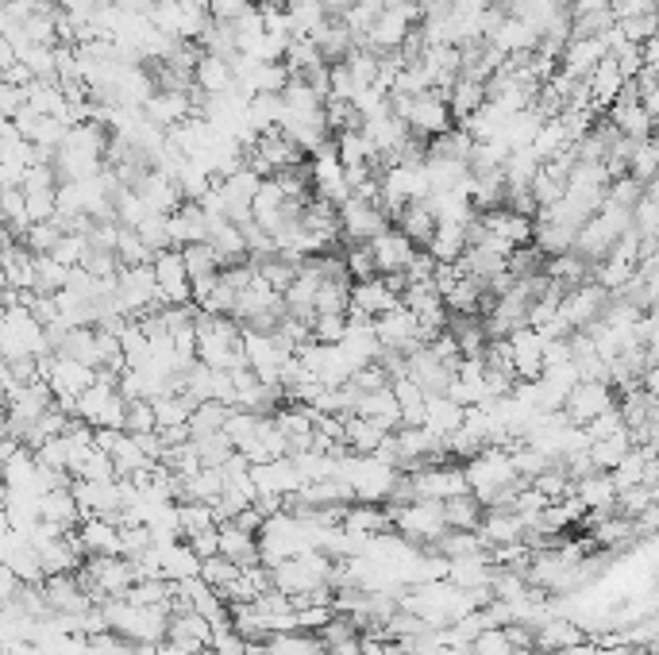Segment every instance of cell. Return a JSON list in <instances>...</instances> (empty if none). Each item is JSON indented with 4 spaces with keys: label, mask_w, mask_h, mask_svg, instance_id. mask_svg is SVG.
I'll list each match as a JSON object with an SVG mask.
<instances>
[{
    "label": "cell",
    "mask_w": 659,
    "mask_h": 655,
    "mask_svg": "<svg viewBox=\"0 0 659 655\" xmlns=\"http://www.w3.org/2000/svg\"><path fill=\"white\" fill-rule=\"evenodd\" d=\"M259 0H212V16L224 20V24H236L244 12H251Z\"/></svg>",
    "instance_id": "obj_43"
},
{
    "label": "cell",
    "mask_w": 659,
    "mask_h": 655,
    "mask_svg": "<svg viewBox=\"0 0 659 655\" xmlns=\"http://www.w3.org/2000/svg\"><path fill=\"white\" fill-rule=\"evenodd\" d=\"M389 428L386 425H378V420H371V417H344V448L347 452H356V455H374V452H382V443L389 440Z\"/></svg>",
    "instance_id": "obj_28"
},
{
    "label": "cell",
    "mask_w": 659,
    "mask_h": 655,
    "mask_svg": "<svg viewBox=\"0 0 659 655\" xmlns=\"http://www.w3.org/2000/svg\"><path fill=\"white\" fill-rule=\"evenodd\" d=\"M239 575H244V567H239V563H232V559H224V555H216V559H209L204 563V570H201V579L209 582L212 590H228L232 582L239 579Z\"/></svg>",
    "instance_id": "obj_40"
},
{
    "label": "cell",
    "mask_w": 659,
    "mask_h": 655,
    "mask_svg": "<svg viewBox=\"0 0 659 655\" xmlns=\"http://www.w3.org/2000/svg\"><path fill=\"white\" fill-rule=\"evenodd\" d=\"M321 4H324V12H328V16H332V20H344V16H347V12L356 9L359 0H321Z\"/></svg>",
    "instance_id": "obj_46"
},
{
    "label": "cell",
    "mask_w": 659,
    "mask_h": 655,
    "mask_svg": "<svg viewBox=\"0 0 659 655\" xmlns=\"http://www.w3.org/2000/svg\"><path fill=\"white\" fill-rule=\"evenodd\" d=\"M448 104H451V116H456V124H463V119H471L474 112L482 109V104L490 101V86L486 81H478V77H467L459 74L456 81H451L448 93Z\"/></svg>",
    "instance_id": "obj_31"
},
{
    "label": "cell",
    "mask_w": 659,
    "mask_h": 655,
    "mask_svg": "<svg viewBox=\"0 0 659 655\" xmlns=\"http://www.w3.org/2000/svg\"><path fill=\"white\" fill-rule=\"evenodd\" d=\"M478 537L486 547H506V544H524L529 540V520L513 509V505H498V509H486L478 525Z\"/></svg>",
    "instance_id": "obj_17"
},
{
    "label": "cell",
    "mask_w": 659,
    "mask_h": 655,
    "mask_svg": "<svg viewBox=\"0 0 659 655\" xmlns=\"http://www.w3.org/2000/svg\"><path fill=\"white\" fill-rule=\"evenodd\" d=\"M162 559V579L170 582H186V579H201L204 559L194 552L189 540H170V544H154Z\"/></svg>",
    "instance_id": "obj_22"
},
{
    "label": "cell",
    "mask_w": 659,
    "mask_h": 655,
    "mask_svg": "<svg viewBox=\"0 0 659 655\" xmlns=\"http://www.w3.org/2000/svg\"><path fill=\"white\" fill-rule=\"evenodd\" d=\"M424 251H428L436 263H448V266L463 263V255L471 251V228H463V224H439Z\"/></svg>",
    "instance_id": "obj_33"
},
{
    "label": "cell",
    "mask_w": 659,
    "mask_h": 655,
    "mask_svg": "<svg viewBox=\"0 0 659 655\" xmlns=\"http://www.w3.org/2000/svg\"><path fill=\"white\" fill-rule=\"evenodd\" d=\"M656 39H659V32H656Z\"/></svg>",
    "instance_id": "obj_47"
},
{
    "label": "cell",
    "mask_w": 659,
    "mask_h": 655,
    "mask_svg": "<svg viewBox=\"0 0 659 655\" xmlns=\"http://www.w3.org/2000/svg\"><path fill=\"white\" fill-rule=\"evenodd\" d=\"M136 193H139V201L151 209V213H178L182 204H186V193H182V186L170 174H162V171H147V178L139 181L136 186Z\"/></svg>",
    "instance_id": "obj_20"
},
{
    "label": "cell",
    "mask_w": 659,
    "mask_h": 655,
    "mask_svg": "<svg viewBox=\"0 0 659 655\" xmlns=\"http://www.w3.org/2000/svg\"><path fill=\"white\" fill-rule=\"evenodd\" d=\"M394 513V532L409 540L416 547H432L444 532H448V513H444V502H409V505H398Z\"/></svg>",
    "instance_id": "obj_7"
},
{
    "label": "cell",
    "mask_w": 659,
    "mask_h": 655,
    "mask_svg": "<svg viewBox=\"0 0 659 655\" xmlns=\"http://www.w3.org/2000/svg\"><path fill=\"white\" fill-rule=\"evenodd\" d=\"M162 655H212L209 647H189V644H174V640H162L159 644Z\"/></svg>",
    "instance_id": "obj_45"
},
{
    "label": "cell",
    "mask_w": 659,
    "mask_h": 655,
    "mask_svg": "<svg viewBox=\"0 0 659 655\" xmlns=\"http://www.w3.org/2000/svg\"><path fill=\"white\" fill-rule=\"evenodd\" d=\"M309 174H313V197L336 204V209L356 197L351 178H347V166L339 162L336 147H332V151H324V154H316V159H309Z\"/></svg>",
    "instance_id": "obj_11"
},
{
    "label": "cell",
    "mask_w": 659,
    "mask_h": 655,
    "mask_svg": "<svg viewBox=\"0 0 659 655\" xmlns=\"http://www.w3.org/2000/svg\"><path fill=\"white\" fill-rule=\"evenodd\" d=\"M151 270H154V281H159L162 298H166V305H194V281H189L186 255H182L178 248L159 251Z\"/></svg>",
    "instance_id": "obj_13"
},
{
    "label": "cell",
    "mask_w": 659,
    "mask_h": 655,
    "mask_svg": "<svg viewBox=\"0 0 659 655\" xmlns=\"http://www.w3.org/2000/svg\"><path fill=\"white\" fill-rule=\"evenodd\" d=\"M371 255H374V266H378V274H406L409 266L416 263L421 248H416L413 239H409L406 231L394 224V228H386L378 239H371Z\"/></svg>",
    "instance_id": "obj_15"
},
{
    "label": "cell",
    "mask_w": 659,
    "mask_h": 655,
    "mask_svg": "<svg viewBox=\"0 0 659 655\" xmlns=\"http://www.w3.org/2000/svg\"><path fill=\"white\" fill-rule=\"evenodd\" d=\"M178 517H182V537L186 540L220 528V513H216V505H209V502H178Z\"/></svg>",
    "instance_id": "obj_35"
},
{
    "label": "cell",
    "mask_w": 659,
    "mask_h": 655,
    "mask_svg": "<svg viewBox=\"0 0 659 655\" xmlns=\"http://www.w3.org/2000/svg\"><path fill=\"white\" fill-rule=\"evenodd\" d=\"M182 255H186V270H189V281H194V301L204 298V293L224 278V263H220V255L212 251V243H189V248H182Z\"/></svg>",
    "instance_id": "obj_19"
},
{
    "label": "cell",
    "mask_w": 659,
    "mask_h": 655,
    "mask_svg": "<svg viewBox=\"0 0 659 655\" xmlns=\"http://www.w3.org/2000/svg\"><path fill=\"white\" fill-rule=\"evenodd\" d=\"M544 351H548V340L540 336V328H517L509 336V358L521 382H536L544 375Z\"/></svg>",
    "instance_id": "obj_16"
},
{
    "label": "cell",
    "mask_w": 659,
    "mask_h": 655,
    "mask_svg": "<svg viewBox=\"0 0 659 655\" xmlns=\"http://www.w3.org/2000/svg\"><path fill=\"white\" fill-rule=\"evenodd\" d=\"M444 513H448L451 528H463V532H478L482 517H486V505L478 502L474 494H459L451 502H444Z\"/></svg>",
    "instance_id": "obj_36"
},
{
    "label": "cell",
    "mask_w": 659,
    "mask_h": 655,
    "mask_svg": "<svg viewBox=\"0 0 659 655\" xmlns=\"http://www.w3.org/2000/svg\"><path fill=\"white\" fill-rule=\"evenodd\" d=\"M166 305L151 266H124L116 274V308L127 320H144L147 313Z\"/></svg>",
    "instance_id": "obj_6"
},
{
    "label": "cell",
    "mask_w": 659,
    "mask_h": 655,
    "mask_svg": "<svg viewBox=\"0 0 659 655\" xmlns=\"http://www.w3.org/2000/svg\"><path fill=\"white\" fill-rule=\"evenodd\" d=\"M0 355L4 363H24V358H47V324L27 305H4V328H0Z\"/></svg>",
    "instance_id": "obj_3"
},
{
    "label": "cell",
    "mask_w": 659,
    "mask_h": 655,
    "mask_svg": "<svg viewBox=\"0 0 659 655\" xmlns=\"http://www.w3.org/2000/svg\"><path fill=\"white\" fill-rule=\"evenodd\" d=\"M104 617H109V632L132 640V644H162L170 637V617L174 609L162 605H136L127 597L104 602Z\"/></svg>",
    "instance_id": "obj_1"
},
{
    "label": "cell",
    "mask_w": 659,
    "mask_h": 655,
    "mask_svg": "<svg viewBox=\"0 0 659 655\" xmlns=\"http://www.w3.org/2000/svg\"><path fill=\"white\" fill-rule=\"evenodd\" d=\"M344 528L374 540V537H382V532H394V513H389L386 505H374V502H351L344 509Z\"/></svg>",
    "instance_id": "obj_29"
},
{
    "label": "cell",
    "mask_w": 659,
    "mask_h": 655,
    "mask_svg": "<svg viewBox=\"0 0 659 655\" xmlns=\"http://www.w3.org/2000/svg\"><path fill=\"white\" fill-rule=\"evenodd\" d=\"M124 432H132V436L159 432V417H154V405H151V401H132V405H127Z\"/></svg>",
    "instance_id": "obj_41"
},
{
    "label": "cell",
    "mask_w": 659,
    "mask_h": 655,
    "mask_svg": "<svg viewBox=\"0 0 659 655\" xmlns=\"http://www.w3.org/2000/svg\"><path fill=\"white\" fill-rule=\"evenodd\" d=\"M389 104H394V112L409 124V131L421 139H436V136H444V131L456 128L451 104L439 89H428V93H416V97L389 93Z\"/></svg>",
    "instance_id": "obj_5"
},
{
    "label": "cell",
    "mask_w": 659,
    "mask_h": 655,
    "mask_svg": "<svg viewBox=\"0 0 659 655\" xmlns=\"http://www.w3.org/2000/svg\"><path fill=\"white\" fill-rule=\"evenodd\" d=\"M189 544H194V552L201 555L204 563L216 559V555H220V528H212V532H201V537H194Z\"/></svg>",
    "instance_id": "obj_44"
},
{
    "label": "cell",
    "mask_w": 659,
    "mask_h": 655,
    "mask_svg": "<svg viewBox=\"0 0 659 655\" xmlns=\"http://www.w3.org/2000/svg\"><path fill=\"white\" fill-rule=\"evenodd\" d=\"M212 637H216V625L197 609H178L170 617V637L174 644H189V647H209Z\"/></svg>",
    "instance_id": "obj_32"
},
{
    "label": "cell",
    "mask_w": 659,
    "mask_h": 655,
    "mask_svg": "<svg viewBox=\"0 0 659 655\" xmlns=\"http://www.w3.org/2000/svg\"><path fill=\"white\" fill-rule=\"evenodd\" d=\"M374 328H378V340H382V348H386V351H401V355H409V351L424 348L421 320H416V313L406 305V301H401L398 308H389L386 316H378V320H374Z\"/></svg>",
    "instance_id": "obj_14"
},
{
    "label": "cell",
    "mask_w": 659,
    "mask_h": 655,
    "mask_svg": "<svg viewBox=\"0 0 659 655\" xmlns=\"http://www.w3.org/2000/svg\"><path fill=\"white\" fill-rule=\"evenodd\" d=\"M77 579H82V587L89 590V597H94L97 605H104L132 594L139 575H136V563L124 559V555H89L85 567L77 570Z\"/></svg>",
    "instance_id": "obj_4"
},
{
    "label": "cell",
    "mask_w": 659,
    "mask_h": 655,
    "mask_svg": "<svg viewBox=\"0 0 659 655\" xmlns=\"http://www.w3.org/2000/svg\"><path fill=\"white\" fill-rule=\"evenodd\" d=\"M194 86H197V93H204V97L236 93V62L220 59V54H201V62H197V70H194Z\"/></svg>",
    "instance_id": "obj_21"
},
{
    "label": "cell",
    "mask_w": 659,
    "mask_h": 655,
    "mask_svg": "<svg viewBox=\"0 0 659 655\" xmlns=\"http://www.w3.org/2000/svg\"><path fill=\"white\" fill-rule=\"evenodd\" d=\"M406 375L413 378L424 393H451L456 375H459V363H456V358H444L439 351H432L428 343H424V348L409 351Z\"/></svg>",
    "instance_id": "obj_9"
},
{
    "label": "cell",
    "mask_w": 659,
    "mask_h": 655,
    "mask_svg": "<svg viewBox=\"0 0 659 655\" xmlns=\"http://www.w3.org/2000/svg\"><path fill=\"white\" fill-rule=\"evenodd\" d=\"M313 43H316V51L324 54V62H332V66H339V62L359 47L356 32L347 27V20H328V24L313 35Z\"/></svg>",
    "instance_id": "obj_34"
},
{
    "label": "cell",
    "mask_w": 659,
    "mask_h": 655,
    "mask_svg": "<svg viewBox=\"0 0 659 655\" xmlns=\"http://www.w3.org/2000/svg\"><path fill=\"white\" fill-rule=\"evenodd\" d=\"M212 221L201 204L186 201L178 213H170V236H174V248H189V243H209Z\"/></svg>",
    "instance_id": "obj_27"
},
{
    "label": "cell",
    "mask_w": 659,
    "mask_h": 655,
    "mask_svg": "<svg viewBox=\"0 0 659 655\" xmlns=\"http://www.w3.org/2000/svg\"><path fill=\"white\" fill-rule=\"evenodd\" d=\"M232 417V405H220V401H201L194 408V420H189V432L194 436H209V432H224Z\"/></svg>",
    "instance_id": "obj_39"
},
{
    "label": "cell",
    "mask_w": 659,
    "mask_h": 655,
    "mask_svg": "<svg viewBox=\"0 0 659 655\" xmlns=\"http://www.w3.org/2000/svg\"><path fill=\"white\" fill-rule=\"evenodd\" d=\"M463 420H467V405H459L451 393H428V401H424V428H432L436 436L451 440V436L463 428Z\"/></svg>",
    "instance_id": "obj_26"
},
{
    "label": "cell",
    "mask_w": 659,
    "mask_h": 655,
    "mask_svg": "<svg viewBox=\"0 0 659 655\" xmlns=\"http://www.w3.org/2000/svg\"><path fill=\"white\" fill-rule=\"evenodd\" d=\"M586 86H590L594 109L609 112V109H613V101L621 97V89L629 86V77H625V70L618 66V59H613V54H606V59L598 62V70L586 77Z\"/></svg>",
    "instance_id": "obj_25"
},
{
    "label": "cell",
    "mask_w": 659,
    "mask_h": 655,
    "mask_svg": "<svg viewBox=\"0 0 659 655\" xmlns=\"http://www.w3.org/2000/svg\"><path fill=\"white\" fill-rule=\"evenodd\" d=\"M197 358L216 370H239L247 366L244 355V328L232 316H197Z\"/></svg>",
    "instance_id": "obj_2"
},
{
    "label": "cell",
    "mask_w": 659,
    "mask_h": 655,
    "mask_svg": "<svg viewBox=\"0 0 659 655\" xmlns=\"http://www.w3.org/2000/svg\"><path fill=\"white\" fill-rule=\"evenodd\" d=\"M85 555H124V528L112 517H85L77 525Z\"/></svg>",
    "instance_id": "obj_18"
},
{
    "label": "cell",
    "mask_w": 659,
    "mask_h": 655,
    "mask_svg": "<svg viewBox=\"0 0 659 655\" xmlns=\"http://www.w3.org/2000/svg\"><path fill=\"white\" fill-rule=\"evenodd\" d=\"M394 224H398L401 231H406L409 239H413L416 248H428L432 243V236H436V228H439V216H436V209H432V201L424 197V201H413V204H406L398 216H394Z\"/></svg>",
    "instance_id": "obj_30"
},
{
    "label": "cell",
    "mask_w": 659,
    "mask_h": 655,
    "mask_svg": "<svg viewBox=\"0 0 659 655\" xmlns=\"http://www.w3.org/2000/svg\"><path fill=\"white\" fill-rule=\"evenodd\" d=\"M609 408H618V390L609 382H579L575 390L567 393L563 401V417L571 420V425L586 428L590 420H598L601 413H609Z\"/></svg>",
    "instance_id": "obj_10"
},
{
    "label": "cell",
    "mask_w": 659,
    "mask_h": 655,
    "mask_svg": "<svg viewBox=\"0 0 659 655\" xmlns=\"http://www.w3.org/2000/svg\"><path fill=\"white\" fill-rule=\"evenodd\" d=\"M220 555L232 559V563H239V567H259L262 563L259 532L236 525V520H224V525H220Z\"/></svg>",
    "instance_id": "obj_23"
},
{
    "label": "cell",
    "mask_w": 659,
    "mask_h": 655,
    "mask_svg": "<svg viewBox=\"0 0 659 655\" xmlns=\"http://www.w3.org/2000/svg\"><path fill=\"white\" fill-rule=\"evenodd\" d=\"M339 228H344V243H371L386 228H394V216L378 201L351 197L347 204H339Z\"/></svg>",
    "instance_id": "obj_8"
},
{
    "label": "cell",
    "mask_w": 659,
    "mask_h": 655,
    "mask_svg": "<svg viewBox=\"0 0 659 655\" xmlns=\"http://www.w3.org/2000/svg\"><path fill=\"white\" fill-rule=\"evenodd\" d=\"M194 448L201 455L204 467H224V463L236 455V443H232L228 432H209V436H194Z\"/></svg>",
    "instance_id": "obj_38"
},
{
    "label": "cell",
    "mask_w": 659,
    "mask_h": 655,
    "mask_svg": "<svg viewBox=\"0 0 659 655\" xmlns=\"http://www.w3.org/2000/svg\"><path fill=\"white\" fill-rule=\"evenodd\" d=\"M416 497L424 502H451L459 494H471V482H467V467L459 463H432V467L416 470Z\"/></svg>",
    "instance_id": "obj_12"
},
{
    "label": "cell",
    "mask_w": 659,
    "mask_h": 655,
    "mask_svg": "<svg viewBox=\"0 0 659 655\" xmlns=\"http://www.w3.org/2000/svg\"><path fill=\"white\" fill-rule=\"evenodd\" d=\"M347 313H328V316H316L313 320V340L316 343H344L347 340Z\"/></svg>",
    "instance_id": "obj_42"
},
{
    "label": "cell",
    "mask_w": 659,
    "mask_h": 655,
    "mask_svg": "<svg viewBox=\"0 0 659 655\" xmlns=\"http://www.w3.org/2000/svg\"><path fill=\"white\" fill-rule=\"evenodd\" d=\"M401 298L394 290H389V281L382 278H371V281H356L351 286V308L363 316H371V320H378V316H386L389 308H398Z\"/></svg>",
    "instance_id": "obj_24"
},
{
    "label": "cell",
    "mask_w": 659,
    "mask_h": 655,
    "mask_svg": "<svg viewBox=\"0 0 659 655\" xmlns=\"http://www.w3.org/2000/svg\"><path fill=\"white\" fill-rule=\"evenodd\" d=\"M629 178H636L641 186L659 181V139H644L633 147V159H629Z\"/></svg>",
    "instance_id": "obj_37"
}]
</instances>
